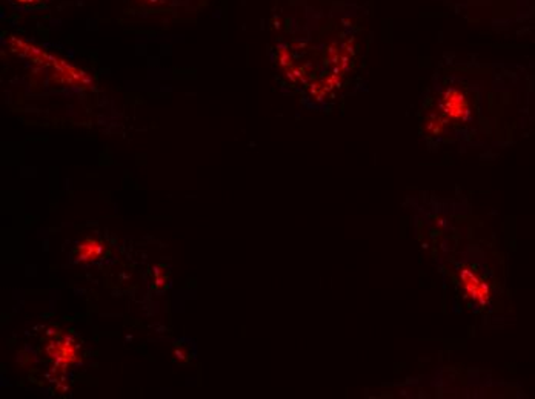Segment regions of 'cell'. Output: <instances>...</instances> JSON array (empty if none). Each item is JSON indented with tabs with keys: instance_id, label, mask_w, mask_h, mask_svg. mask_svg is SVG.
<instances>
[{
	"instance_id": "cell-1",
	"label": "cell",
	"mask_w": 535,
	"mask_h": 399,
	"mask_svg": "<svg viewBox=\"0 0 535 399\" xmlns=\"http://www.w3.org/2000/svg\"><path fill=\"white\" fill-rule=\"evenodd\" d=\"M460 281L466 296L474 303L485 305L489 301V286L475 275L471 269L463 267L460 270Z\"/></svg>"
},
{
	"instance_id": "cell-2",
	"label": "cell",
	"mask_w": 535,
	"mask_h": 399,
	"mask_svg": "<svg viewBox=\"0 0 535 399\" xmlns=\"http://www.w3.org/2000/svg\"><path fill=\"white\" fill-rule=\"evenodd\" d=\"M443 113L454 120H465L469 114L468 100L458 89H448L443 96Z\"/></svg>"
}]
</instances>
